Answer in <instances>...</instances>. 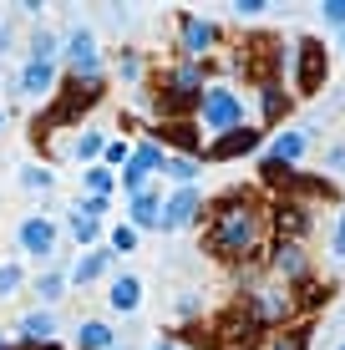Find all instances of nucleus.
<instances>
[{
  "label": "nucleus",
  "mask_w": 345,
  "mask_h": 350,
  "mask_svg": "<svg viewBox=\"0 0 345 350\" xmlns=\"http://www.w3.org/2000/svg\"><path fill=\"white\" fill-rule=\"evenodd\" d=\"M254 244H259V213H254V203L223 198L219 213H213V224H208V249L219 259H239Z\"/></svg>",
  "instance_id": "obj_1"
},
{
  "label": "nucleus",
  "mask_w": 345,
  "mask_h": 350,
  "mask_svg": "<svg viewBox=\"0 0 345 350\" xmlns=\"http://www.w3.org/2000/svg\"><path fill=\"white\" fill-rule=\"evenodd\" d=\"M198 117H204L208 132H234V127H244V102L229 87H208L204 102H198Z\"/></svg>",
  "instance_id": "obj_2"
},
{
  "label": "nucleus",
  "mask_w": 345,
  "mask_h": 350,
  "mask_svg": "<svg viewBox=\"0 0 345 350\" xmlns=\"http://www.w3.org/2000/svg\"><path fill=\"white\" fill-rule=\"evenodd\" d=\"M163 92H168V96H163L168 112H188V107H198V102H204V66H178Z\"/></svg>",
  "instance_id": "obj_3"
},
{
  "label": "nucleus",
  "mask_w": 345,
  "mask_h": 350,
  "mask_svg": "<svg viewBox=\"0 0 345 350\" xmlns=\"http://www.w3.org/2000/svg\"><path fill=\"white\" fill-rule=\"evenodd\" d=\"M66 62L77 71V81H97V41H92V31H71L66 36Z\"/></svg>",
  "instance_id": "obj_4"
},
{
  "label": "nucleus",
  "mask_w": 345,
  "mask_h": 350,
  "mask_svg": "<svg viewBox=\"0 0 345 350\" xmlns=\"http://www.w3.org/2000/svg\"><path fill=\"white\" fill-rule=\"evenodd\" d=\"M158 167H163V148H152V142H148V148H137V152H133V163L122 167V188L137 198V193L148 188V178L158 173Z\"/></svg>",
  "instance_id": "obj_5"
},
{
  "label": "nucleus",
  "mask_w": 345,
  "mask_h": 350,
  "mask_svg": "<svg viewBox=\"0 0 345 350\" xmlns=\"http://www.w3.org/2000/svg\"><path fill=\"white\" fill-rule=\"evenodd\" d=\"M325 81V46L320 41H300V71H294V92H320Z\"/></svg>",
  "instance_id": "obj_6"
},
{
  "label": "nucleus",
  "mask_w": 345,
  "mask_h": 350,
  "mask_svg": "<svg viewBox=\"0 0 345 350\" xmlns=\"http://www.w3.org/2000/svg\"><path fill=\"white\" fill-rule=\"evenodd\" d=\"M198 208H204V198H198V188H178L168 203H163V228H188L198 219Z\"/></svg>",
  "instance_id": "obj_7"
},
{
  "label": "nucleus",
  "mask_w": 345,
  "mask_h": 350,
  "mask_svg": "<svg viewBox=\"0 0 345 350\" xmlns=\"http://www.w3.org/2000/svg\"><path fill=\"white\" fill-rule=\"evenodd\" d=\"M254 148H259V132L254 127H234V132H223V137H213L208 158L223 163V158H239V152H254Z\"/></svg>",
  "instance_id": "obj_8"
},
{
  "label": "nucleus",
  "mask_w": 345,
  "mask_h": 350,
  "mask_svg": "<svg viewBox=\"0 0 345 350\" xmlns=\"http://www.w3.org/2000/svg\"><path fill=\"white\" fill-rule=\"evenodd\" d=\"M97 96H102V87H97V81H77V92H71L66 102L56 107L51 117H46V122H51V127H56V122H71V117H77V112H87V107L97 102Z\"/></svg>",
  "instance_id": "obj_9"
},
{
  "label": "nucleus",
  "mask_w": 345,
  "mask_h": 350,
  "mask_svg": "<svg viewBox=\"0 0 345 350\" xmlns=\"http://www.w3.org/2000/svg\"><path fill=\"white\" fill-rule=\"evenodd\" d=\"M20 249H26V254H51L56 249V228L46 219H26L20 224Z\"/></svg>",
  "instance_id": "obj_10"
},
{
  "label": "nucleus",
  "mask_w": 345,
  "mask_h": 350,
  "mask_svg": "<svg viewBox=\"0 0 345 350\" xmlns=\"http://www.w3.org/2000/svg\"><path fill=\"white\" fill-rule=\"evenodd\" d=\"M112 310H122V315H133V310L142 305V280L137 274H122V280H112Z\"/></svg>",
  "instance_id": "obj_11"
},
{
  "label": "nucleus",
  "mask_w": 345,
  "mask_h": 350,
  "mask_svg": "<svg viewBox=\"0 0 345 350\" xmlns=\"http://www.w3.org/2000/svg\"><path fill=\"white\" fill-rule=\"evenodd\" d=\"M51 81H56V66L51 62H31L26 71H20V92H31V96H46V92H51Z\"/></svg>",
  "instance_id": "obj_12"
},
{
  "label": "nucleus",
  "mask_w": 345,
  "mask_h": 350,
  "mask_svg": "<svg viewBox=\"0 0 345 350\" xmlns=\"http://www.w3.org/2000/svg\"><path fill=\"white\" fill-rule=\"evenodd\" d=\"M77 350H112V325L107 320H87L77 330Z\"/></svg>",
  "instance_id": "obj_13"
},
{
  "label": "nucleus",
  "mask_w": 345,
  "mask_h": 350,
  "mask_svg": "<svg viewBox=\"0 0 345 350\" xmlns=\"http://www.w3.org/2000/svg\"><path fill=\"white\" fill-rule=\"evenodd\" d=\"M254 315L259 320H284V315H290V295H279V289H259V295H254Z\"/></svg>",
  "instance_id": "obj_14"
},
{
  "label": "nucleus",
  "mask_w": 345,
  "mask_h": 350,
  "mask_svg": "<svg viewBox=\"0 0 345 350\" xmlns=\"http://www.w3.org/2000/svg\"><path fill=\"white\" fill-rule=\"evenodd\" d=\"M20 335H26L31 345H46V340H51V335H56V320L46 315V310H31V315L20 320Z\"/></svg>",
  "instance_id": "obj_15"
},
{
  "label": "nucleus",
  "mask_w": 345,
  "mask_h": 350,
  "mask_svg": "<svg viewBox=\"0 0 345 350\" xmlns=\"http://www.w3.org/2000/svg\"><path fill=\"white\" fill-rule=\"evenodd\" d=\"M213 31L208 21H198V16H183V51H204V46H213Z\"/></svg>",
  "instance_id": "obj_16"
},
{
  "label": "nucleus",
  "mask_w": 345,
  "mask_h": 350,
  "mask_svg": "<svg viewBox=\"0 0 345 350\" xmlns=\"http://www.w3.org/2000/svg\"><path fill=\"white\" fill-rule=\"evenodd\" d=\"M127 213H133V228H158V219H163V208H158V198H152V193H137Z\"/></svg>",
  "instance_id": "obj_17"
},
{
  "label": "nucleus",
  "mask_w": 345,
  "mask_h": 350,
  "mask_svg": "<svg viewBox=\"0 0 345 350\" xmlns=\"http://www.w3.org/2000/svg\"><path fill=\"white\" fill-rule=\"evenodd\" d=\"M300 152H305V132H279V137H275V152H269V158L290 167L294 158H300Z\"/></svg>",
  "instance_id": "obj_18"
},
{
  "label": "nucleus",
  "mask_w": 345,
  "mask_h": 350,
  "mask_svg": "<svg viewBox=\"0 0 345 350\" xmlns=\"http://www.w3.org/2000/svg\"><path fill=\"white\" fill-rule=\"evenodd\" d=\"M275 269L284 274V280H300V274H305V259H300V244H279V249H275Z\"/></svg>",
  "instance_id": "obj_19"
},
{
  "label": "nucleus",
  "mask_w": 345,
  "mask_h": 350,
  "mask_svg": "<svg viewBox=\"0 0 345 350\" xmlns=\"http://www.w3.org/2000/svg\"><path fill=\"white\" fill-rule=\"evenodd\" d=\"M107 264H112V254H87V259H77L71 280H77V284H92V280H97V274L107 269Z\"/></svg>",
  "instance_id": "obj_20"
},
{
  "label": "nucleus",
  "mask_w": 345,
  "mask_h": 350,
  "mask_svg": "<svg viewBox=\"0 0 345 350\" xmlns=\"http://www.w3.org/2000/svg\"><path fill=\"white\" fill-rule=\"evenodd\" d=\"M87 188H92V198H107V193H112V167H102V163H92L87 173Z\"/></svg>",
  "instance_id": "obj_21"
},
{
  "label": "nucleus",
  "mask_w": 345,
  "mask_h": 350,
  "mask_svg": "<svg viewBox=\"0 0 345 350\" xmlns=\"http://www.w3.org/2000/svg\"><path fill=\"white\" fill-rule=\"evenodd\" d=\"M102 148H107V137H102V132H81V137H77V158H102Z\"/></svg>",
  "instance_id": "obj_22"
},
{
  "label": "nucleus",
  "mask_w": 345,
  "mask_h": 350,
  "mask_svg": "<svg viewBox=\"0 0 345 350\" xmlns=\"http://www.w3.org/2000/svg\"><path fill=\"white\" fill-rule=\"evenodd\" d=\"M163 173H168V178H178V183L188 188V178L198 173V163H193V158H168V163H163Z\"/></svg>",
  "instance_id": "obj_23"
},
{
  "label": "nucleus",
  "mask_w": 345,
  "mask_h": 350,
  "mask_svg": "<svg viewBox=\"0 0 345 350\" xmlns=\"http://www.w3.org/2000/svg\"><path fill=\"white\" fill-rule=\"evenodd\" d=\"M112 249H117V254L137 249V228H133V224H117V228H112Z\"/></svg>",
  "instance_id": "obj_24"
},
{
  "label": "nucleus",
  "mask_w": 345,
  "mask_h": 350,
  "mask_svg": "<svg viewBox=\"0 0 345 350\" xmlns=\"http://www.w3.org/2000/svg\"><path fill=\"white\" fill-rule=\"evenodd\" d=\"M51 56H56V36H36V41H31V62H51Z\"/></svg>",
  "instance_id": "obj_25"
},
{
  "label": "nucleus",
  "mask_w": 345,
  "mask_h": 350,
  "mask_svg": "<svg viewBox=\"0 0 345 350\" xmlns=\"http://www.w3.org/2000/svg\"><path fill=\"white\" fill-rule=\"evenodd\" d=\"M16 289H20V269H16V264H0V299L16 295Z\"/></svg>",
  "instance_id": "obj_26"
},
{
  "label": "nucleus",
  "mask_w": 345,
  "mask_h": 350,
  "mask_svg": "<svg viewBox=\"0 0 345 350\" xmlns=\"http://www.w3.org/2000/svg\"><path fill=\"white\" fill-rule=\"evenodd\" d=\"M71 234H77V239H81V244H92V239H97V234H102V228H97V224H92V219H81V213H71Z\"/></svg>",
  "instance_id": "obj_27"
},
{
  "label": "nucleus",
  "mask_w": 345,
  "mask_h": 350,
  "mask_svg": "<svg viewBox=\"0 0 345 350\" xmlns=\"http://www.w3.org/2000/svg\"><path fill=\"white\" fill-rule=\"evenodd\" d=\"M320 16H325L330 26H340V31H345V0H325V5H320Z\"/></svg>",
  "instance_id": "obj_28"
},
{
  "label": "nucleus",
  "mask_w": 345,
  "mask_h": 350,
  "mask_svg": "<svg viewBox=\"0 0 345 350\" xmlns=\"http://www.w3.org/2000/svg\"><path fill=\"white\" fill-rule=\"evenodd\" d=\"M279 228H290V234H300V228H305V213L294 208V203H290V208H279Z\"/></svg>",
  "instance_id": "obj_29"
},
{
  "label": "nucleus",
  "mask_w": 345,
  "mask_h": 350,
  "mask_svg": "<svg viewBox=\"0 0 345 350\" xmlns=\"http://www.w3.org/2000/svg\"><path fill=\"white\" fill-rule=\"evenodd\" d=\"M102 158H107V163H133V148H127V142H107Z\"/></svg>",
  "instance_id": "obj_30"
},
{
  "label": "nucleus",
  "mask_w": 345,
  "mask_h": 350,
  "mask_svg": "<svg viewBox=\"0 0 345 350\" xmlns=\"http://www.w3.org/2000/svg\"><path fill=\"white\" fill-rule=\"evenodd\" d=\"M20 183H26V188H51V173H46V167H26V178H20Z\"/></svg>",
  "instance_id": "obj_31"
},
{
  "label": "nucleus",
  "mask_w": 345,
  "mask_h": 350,
  "mask_svg": "<svg viewBox=\"0 0 345 350\" xmlns=\"http://www.w3.org/2000/svg\"><path fill=\"white\" fill-rule=\"evenodd\" d=\"M77 213H81V219H92V224H97L102 213H107V198H87V203H77Z\"/></svg>",
  "instance_id": "obj_32"
},
{
  "label": "nucleus",
  "mask_w": 345,
  "mask_h": 350,
  "mask_svg": "<svg viewBox=\"0 0 345 350\" xmlns=\"http://www.w3.org/2000/svg\"><path fill=\"white\" fill-rule=\"evenodd\" d=\"M61 284H66L61 274H46V280L36 284V289H41V299H56V295H61Z\"/></svg>",
  "instance_id": "obj_33"
},
{
  "label": "nucleus",
  "mask_w": 345,
  "mask_h": 350,
  "mask_svg": "<svg viewBox=\"0 0 345 350\" xmlns=\"http://www.w3.org/2000/svg\"><path fill=\"white\" fill-rule=\"evenodd\" d=\"M234 10H239V16H259V10H269V5H264V0H239Z\"/></svg>",
  "instance_id": "obj_34"
},
{
  "label": "nucleus",
  "mask_w": 345,
  "mask_h": 350,
  "mask_svg": "<svg viewBox=\"0 0 345 350\" xmlns=\"http://www.w3.org/2000/svg\"><path fill=\"white\" fill-rule=\"evenodd\" d=\"M335 259L345 264V213H340V224H335Z\"/></svg>",
  "instance_id": "obj_35"
},
{
  "label": "nucleus",
  "mask_w": 345,
  "mask_h": 350,
  "mask_svg": "<svg viewBox=\"0 0 345 350\" xmlns=\"http://www.w3.org/2000/svg\"><path fill=\"white\" fill-rule=\"evenodd\" d=\"M305 345H310V335H290V340H279L275 350H305Z\"/></svg>",
  "instance_id": "obj_36"
},
{
  "label": "nucleus",
  "mask_w": 345,
  "mask_h": 350,
  "mask_svg": "<svg viewBox=\"0 0 345 350\" xmlns=\"http://www.w3.org/2000/svg\"><path fill=\"white\" fill-rule=\"evenodd\" d=\"M264 112H279V87H264Z\"/></svg>",
  "instance_id": "obj_37"
},
{
  "label": "nucleus",
  "mask_w": 345,
  "mask_h": 350,
  "mask_svg": "<svg viewBox=\"0 0 345 350\" xmlns=\"http://www.w3.org/2000/svg\"><path fill=\"white\" fill-rule=\"evenodd\" d=\"M152 350H178V345H173V340H158V345H152Z\"/></svg>",
  "instance_id": "obj_38"
},
{
  "label": "nucleus",
  "mask_w": 345,
  "mask_h": 350,
  "mask_svg": "<svg viewBox=\"0 0 345 350\" xmlns=\"http://www.w3.org/2000/svg\"><path fill=\"white\" fill-rule=\"evenodd\" d=\"M5 41H10V31H5V26H0V51H5Z\"/></svg>",
  "instance_id": "obj_39"
},
{
  "label": "nucleus",
  "mask_w": 345,
  "mask_h": 350,
  "mask_svg": "<svg viewBox=\"0 0 345 350\" xmlns=\"http://www.w3.org/2000/svg\"><path fill=\"white\" fill-rule=\"evenodd\" d=\"M340 46H345V31H340Z\"/></svg>",
  "instance_id": "obj_40"
},
{
  "label": "nucleus",
  "mask_w": 345,
  "mask_h": 350,
  "mask_svg": "<svg viewBox=\"0 0 345 350\" xmlns=\"http://www.w3.org/2000/svg\"><path fill=\"white\" fill-rule=\"evenodd\" d=\"M0 350H5V340H0Z\"/></svg>",
  "instance_id": "obj_41"
},
{
  "label": "nucleus",
  "mask_w": 345,
  "mask_h": 350,
  "mask_svg": "<svg viewBox=\"0 0 345 350\" xmlns=\"http://www.w3.org/2000/svg\"><path fill=\"white\" fill-rule=\"evenodd\" d=\"M0 122H5V117H0Z\"/></svg>",
  "instance_id": "obj_42"
},
{
  "label": "nucleus",
  "mask_w": 345,
  "mask_h": 350,
  "mask_svg": "<svg viewBox=\"0 0 345 350\" xmlns=\"http://www.w3.org/2000/svg\"><path fill=\"white\" fill-rule=\"evenodd\" d=\"M340 350H345V345H340Z\"/></svg>",
  "instance_id": "obj_43"
}]
</instances>
